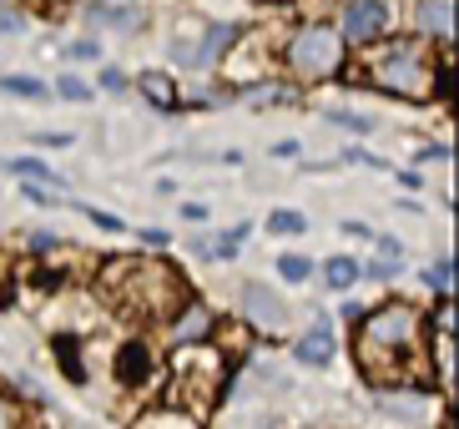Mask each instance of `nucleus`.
<instances>
[{"label": "nucleus", "mask_w": 459, "mask_h": 429, "mask_svg": "<svg viewBox=\"0 0 459 429\" xmlns=\"http://www.w3.org/2000/svg\"><path fill=\"white\" fill-rule=\"evenodd\" d=\"M353 359L378 390H414L429 379V349H424V319L414 303H384L359 328Z\"/></svg>", "instance_id": "1"}, {"label": "nucleus", "mask_w": 459, "mask_h": 429, "mask_svg": "<svg viewBox=\"0 0 459 429\" xmlns=\"http://www.w3.org/2000/svg\"><path fill=\"white\" fill-rule=\"evenodd\" d=\"M111 278H126V283H111L117 298H122L132 313L142 319H172L182 303H187V278L167 263H142V258H126V263H111Z\"/></svg>", "instance_id": "2"}, {"label": "nucleus", "mask_w": 459, "mask_h": 429, "mask_svg": "<svg viewBox=\"0 0 459 429\" xmlns=\"http://www.w3.org/2000/svg\"><path fill=\"white\" fill-rule=\"evenodd\" d=\"M338 66H343V36L333 26L313 21V26H303L288 40V71L298 81H328V76H338Z\"/></svg>", "instance_id": "3"}, {"label": "nucleus", "mask_w": 459, "mask_h": 429, "mask_svg": "<svg viewBox=\"0 0 459 429\" xmlns=\"http://www.w3.org/2000/svg\"><path fill=\"white\" fill-rule=\"evenodd\" d=\"M374 76H378V86L384 92H394V96H409V101H424V96L434 92V71L419 61V51L414 46H389V51H374Z\"/></svg>", "instance_id": "4"}, {"label": "nucleus", "mask_w": 459, "mask_h": 429, "mask_svg": "<svg viewBox=\"0 0 459 429\" xmlns=\"http://www.w3.org/2000/svg\"><path fill=\"white\" fill-rule=\"evenodd\" d=\"M192 354H177V394L187 404L192 415H203L207 404L217 399V384H222V369L228 359H217V354H203L197 344H182Z\"/></svg>", "instance_id": "5"}, {"label": "nucleus", "mask_w": 459, "mask_h": 429, "mask_svg": "<svg viewBox=\"0 0 459 429\" xmlns=\"http://www.w3.org/2000/svg\"><path fill=\"white\" fill-rule=\"evenodd\" d=\"M243 313H247L253 328H268V334H283L288 319H293L288 303H283V293L268 288V283H243Z\"/></svg>", "instance_id": "6"}, {"label": "nucleus", "mask_w": 459, "mask_h": 429, "mask_svg": "<svg viewBox=\"0 0 459 429\" xmlns=\"http://www.w3.org/2000/svg\"><path fill=\"white\" fill-rule=\"evenodd\" d=\"M389 26V0H343V21H338V36L349 40H368Z\"/></svg>", "instance_id": "7"}, {"label": "nucleus", "mask_w": 459, "mask_h": 429, "mask_svg": "<svg viewBox=\"0 0 459 429\" xmlns=\"http://www.w3.org/2000/svg\"><path fill=\"white\" fill-rule=\"evenodd\" d=\"M212 328H217L212 309L192 303V298L172 313V338H177V344H203V338H212Z\"/></svg>", "instance_id": "8"}, {"label": "nucleus", "mask_w": 459, "mask_h": 429, "mask_svg": "<svg viewBox=\"0 0 459 429\" xmlns=\"http://www.w3.org/2000/svg\"><path fill=\"white\" fill-rule=\"evenodd\" d=\"M293 354H298V363H328V359H333V323L318 319L308 334L298 338V349H293Z\"/></svg>", "instance_id": "9"}, {"label": "nucleus", "mask_w": 459, "mask_h": 429, "mask_svg": "<svg viewBox=\"0 0 459 429\" xmlns=\"http://www.w3.org/2000/svg\"><path fill=\"white\" fill-rule=\"evenodd\" d=\"M117 379H122V384H142V379H152V349L147 344H126V349L117 354Z\"/></svg>", "instance_id": "10"}, {"label": "nucleus", "mask_w": 459, "mask_h": 429, "mask_svg": "<svg viewBox=\"0 0 459 429\" xmlns=\"http://www.w3.org/2000/svg\"><path fill=\"white\" fill-rule=\"evenodd\" d=\"M419 26L429 31V36L445 40L449 26H455V11H449V0H419Z\"/></svg>", "instance_id": "11"}, {"label": "nucleus", "mask_w": 459, "mask_h": 429, "mask_svg": "<svg viewBox=\"0 0 459 429\" xmlns=\"http://www.w3.org/2000/svg\"><path fill=\"white\" fill-rule=\"evenodd\" d=\"M324 278H328V288H333V293H349L364 273H359V263H353V258L338 253V258H328V263H324Z\"/></svg>", "instance_id": "12"}, {"label": "nucleus", "mask_w": 459, "mask_h": 429, "mask_svg": "<svg viewBox=\"0 0 459 429\" xmlns=\"http://www.w3.org/2000/svg\"><path fill=\"white\" fill-rule=\"evenodd\" d=\"M142 96H147L152 107H162V111L177 107V86L162 76V71H147V76H142Z\"/></svg>", "instance_id": "13"}, {"label": "nucleus", "mask_w": 459, "mask_h": 429, "mask_svg": "<svg viewBox=\"0 0 459 429\" xmlns=\"http://www.w3.org/2000/svg\"><path fill=\"white\" fill-rule=\"evenodd\" d=\"M136 429H192V419L177 404H162V409H152V415L136 419Z\"/></svg>", "instance_id": "14"}, {"label": "nucleus", "mask_w": 459, "mask_h": 429, "mask_svg": "<svg viewBox=\"0 0 459 429\" xmlns=\"http://www.w3.org/2000/svg\"><path fill=\"white\" fill-rule=\"evenodd\" d=\"M303 228H308V223H303V213H288V207H278V213L268 217V232H278V238H298Z\"/></svg>", "instance_id": "15"}, {"label": "nucleus", "mask_w": 459, "mask_h": 429, "mask_svg": "<svg viewBox=\"0 0 459 429\" xmlns=\"http://www.w3.org/2000/svg\"><path fill=\"white\" fill-rule=\"evenodd\" d=\"M15 177H30V182H56V172L46 167V162H36V157H15V162H5Z\"/></svg>", "instance_id": "16"}, {"label": "nucleus", "mask_w": 459, "mask_h": 429, "mask_svg": "<svg viewBox=\"0 0 459 429\" xmlns=\"http://www.w3.org/2000/svg\"><path fill=\"white\" fill-rule=\"evenodd\" d=\"M278 273H283L288 283H308V273H313V263L303 253H283L278 258Z\"/></svg>", "instance_id": "17"}, {"label": "nucleus", "mask_w": 459, "mask_h": 429, "mask_svg": "<svg viewBox=\"0 0 459 429\" xmlns=\"http://www.w3.org/2000/svg\"><path fill=\"white\" fill-rule=\"evenodd\" d=\"M0 86H5L11 96H26V101H41V96H46V86L36 76H5Z\"/></svg>", "instance_id": "18"}, {"label": "nucleus", "mask_w": 459, "mask_h": 429, "mask_svg": "<svg viewBox=\"0 0 459 429\" xmlns=\"http://www.w3.org/2000/svg\"><path fill=\"white\" fill-rule=\"evenodd\" d=\"M247 238V228H232V232H222V238H212L207 242V253L212 258H238V242Z\"/></svg>", "instance_id": "19"}, {"label": "nucleus", "mask_w": 459, "mask_h": 429, "mask_svg": "<svg viewBox=\"0 0 459 429\" xmlns=\"http://www.w3.org/2000/svg\"><path fill=\"white\" fill-rule=\"evenodd\" d=\"M56 354H61V363H66V374L82 384L86 369H82V359H76V338H56Z\"/></svg>", "instance_id": "20"}, {"label": "nucleus", "mask_w": 459, "mask_h": 429, "mask_svg": "<svg viewBox=\"0 0 459 429\" xmlns=\"http://www.w3.org/2000/svg\"><path fill=\"white\" fill-rule=\"evenodd\" d=\"M56 92L66 96V101H91V86H86L82 76H61L56 81Z\"/></svg>", "instance_id": "21"}, {"label": "nucleus", "mask_w": 459, "mask_h": 429, "mask_svg": "<svg viewBox=\"0 0 459 429\" xmlns=\"http://www.w3.org/2000/svg\"><path fill=\"white\" fill-rule=\"evenodd\" d=\"M91 21H101V26H136L132 11H111V5H91Z\"/></svg>", "instance_id": "22"}, {"label": "nucleus", "mask_w": 459, "mask_h": 429, "mask_svg": "<svg viewBox=\"0 0 459 429\" xmlns=\"http://www.w3.org/2000/svg\"><path fill=\"white\" fill-rule=\"evenodd\" d=\"M378 263L399 268V263H404V242H399V238H378Z\"/></svg>", "instance_id": "23"}, {"label": "nucleus", "mask_w": 459, "mask_h": 429, "mask_svg": "<svg viewBox=\"0 0 459 429\" xmlns=\"http://www.w3.org/2000/svg\"><path fill=\"white\" fill-rule=\"evenodd\" d=\"M328 121H338V127H349V132H359V136H364V132H374V121H368V117H359V111H333Z\"/></svg>", "instance_id": "24"}, {"label": "nucleus", "mask_w": 459, "mask_h": 429, "mask_svg": "<svg viewBox=\"0 0 459 429\" xmlns=\"http://www.w3.org/2000/svg\"><path fill=\"white\" fill-rule=\"evenodd\" d=\"M82 213L91 217V223H96V228H101V232H122V217H111V213H101V207H86V202H82Z\"/></svg>", "instance_id": "25"}, {"label": "nucleus", "mask_w": 459, "mask_h": 429, "mask_svg": "<svg viewBox=\"0 0 459 429\" xmlns=\"http://www.w3.org/2000/svg\"><path fill=\"white\" fill-rule=\"evenodd\" d=\"M21 197H26V202H36V207H56V202H51V192H46V182H26V188H21Z\"/></svg>", "instance_id": "26"}, {"label": "nucleus", "mask_w": 459, "mask_h": 429, "mask_svg": "<svg viewBox=\"0 0 459 429\" xmlns=\"http://www.w3.org/2000/svg\"><path fill=\"white\" fill-rule=\"evenodd\" d=\"M429 283L439 288V293H449V258H439V263L429 268Z\"/></svg>", "instance_id": "27"}, {"label": "nucleus", "mask_w": 459, "mask_h": 429, "mask_svg": "<svg viewBox=\"0 0 459 429\" xmlns=\"http://www.w3.org/2000/svg\"><path fill=\"white\" fill-rule=\"evenodd\" d=\"M71 56H76V61H96L101 46H96V40H71Z\"/></svg>", "instance_id": "28"}, {"label": "nucleus", "mask_w": 459, "mask_h": 429, "mask_svg": "<svg viewBox=\"0 0 459 429\" xmlns=\"http://www.w3.org/2000/svg\"><path fill=\"white\" fill-rule=\"evenodd\" d=\"M101 86H107V92H122V86H126V76H122L117 66H107V71H101Z\"/></svg>", "instance_id": "29"}, {"label": "nucleus", "mask_w": 459, "mask_h": 429, "mask_svg": "<svg viewBox=\"0 0 459 429\" xmlns=\"http://www.w3.org/2000/svg\"><path fill=\"white\" fill-rule=\"evenodd\" d=\"M182 217H192V223H203V217H207V207H203V202H182Z\"/></svg>", "instance_id": "30"}, {"label": "nucleus", "mask_w": 459, "mask_h": 429, "mask_svg": "<svg viewBox=\"0 0 459 429\" xmlns=\"http://www.w3.org/2000/svg\"><path fill=\"white\" fill-rule=\"evenodd\" d=\"M71 136L66 132H41V147H66Z\"/></svg>", "instance_id": "31"}, {"label": "nucleus", "mask_w": 459, "mask_h": 429, "mask_svg": "<svg viewBox=\"0 0 459 429\" xmlns=\"http://www.w3.org/2000/svg\"><path fill=\"white\" fill-rule=\"evenodd\" d=\"M0 429H15V409H11V399H0Z\"/></svg>", "instance_id": "32"}, {"label": "nucleus", "mask_w": 459, "mask_h": 429, "mask_svg": "<svg viewBox=\"0 0 459 429\" xmlns=\"http://www.w3.org/2000/svg\"><path fill=\"white\" fill-rule=\"evenodd\" d=\"M449 157V147H424L419 152V162H445Z\"/></svg>", "instance_id": "33"}, {"label": "nucleus", "mask_w": 459, "mask_h": 429, "mask_svg": "<svg viewBox=\"0 0 459 429\" xmlns=\"http://www.w3.org/2000/svg\"><path fill=\"white\" fill-rule=\"evenodd\" d=\"M142 242H152V248H162V242H167V232H162V228H147V232H142Z\"/></svg>", "instance_id": "34"}, {"label": "nucleus", "mask_w": 459, "mask_h": 429, "mask_svg": "<svg viewBox=\"0 0 459 429\" xmlns=\"http://www.w3.org/2000/svg\"><path fill=\"white\" fill-rule=\"evenodd\" d=\"M15 26H21V15H15V11H0V31H15Z\"/></svg>", "instance_id": "35"}]
</instances>
